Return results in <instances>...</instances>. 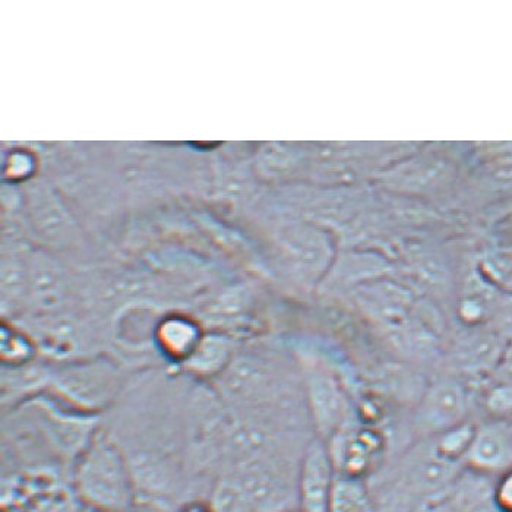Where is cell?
Listing matches in <instances>:
<instances>
[{"label": "cell", "instance_id": "obj_18", "mask_svg": "<svg viewBox=\"0 0 512 512\" xmlns=\"http://www.w3.org/2000/svg\"><path fill=\"white\" fill-rule=\"evenodd\" d=\"M508 428H510V434H511V439H512V425L508 426Z\"/></svg>", "mask_w": 512, "mask_h": 512}, {"label": "cell", "instance_id": "obj_12", "mask_svg": "<svg viewBox=\"0 0 512 512\" xmlns=\"http://www.w3.org/2000/svg\"><path fill=\"white\" fill-rule=\"evenodd\" d=\"M476 429V426L466 422L463 425L457 426V428L438 435V442H436L435 448L436 453L445 458V460L454 461V463L464 460L470 445H472Z\"/></svg>", "mask_w": 512, "mask_h": 512}, {"label": "cell", "instance_id": "obj_3", "mask_svg": "<svg viewBox=\"0 0 512 512\" xmlns=\"http://www.w3.org/2000/svg\"><path fill=\"white\" fill-rule=\"evenodd\" d=\"M56 390L81 409L106 406L119 387V375L107 363H82L68 366L55 376Z\"/></svg>", "mask_w": 512, "mask_h": 512}, {"label": "cell", "instance_id": "obj_17", "mask_svg": "<svg viewBox=\"0 0 512 512\" xmlns=\"http://www.w3.org/2000/svg\"><path fill=\"white\" fill-rule=\"evenodd\" d=\"M79 512H101V511L90 510V508H85V507H84V510L79 511Z\"/></svg>", "mask_w": 512, "mask_h": 512}, {"label": "cell", "instance_id": "obj_13", "mask_svg": "<svg viewBox=\"0 0 512 512\" xmlns=\"http://www.w3.org/2000/svg\"><path fill=\"white\" fill-rule=\"evenodd\" d=\"M492 504L498 512H512V467L499 474L493 485Z\"/></svg>", "mask_w": 512, "mask_h": 512}, {"label": "cell", "instance_id": "obj_10", "mask_svg": "<svg viewBox=\"0 0 512 512\" xmlns=\"http://www.w3.org/2000/svg\"><path fill=\"white\" fill-rule=\"evenodd\" d=\"M201 343L194 327L185 322H170L160 334V346L170 359L185 363Z\"/></svg>", "mask_w": 512, "mask_h": 512}, {"label": "cell", "instance_id": "obj_19", "mask_svg": "<svg viewBox=\"0 0 512 512\" xmlns=\"http://www.w3.org/2000/svg\"><path fill=\"white\" fill-rule=\"evenodd\" d=\"M283 512H300V511H283Z\"/></svg>", "mask_w": 512, "mask_h": 512}, {"label": "cell", "instance_id": "obj_7", "mask_svg": "<svg viewBox=\"0 0 512 512\" xmlns=\"http://www.w3.org/2000/svg\"><path fill=\"white\" fill-rule=\"evenodd\" d=\"M464 461L479 473H504L512 467L510 428L488 425L477 428Z\"/></svg>", "mask_w": 512, "mask_h": 512}, {"label": "cell", "instance_id": "obj_14", "mask_svg": "<svg viewBox=\"0 0 512 512\" xmlns=\"http://www.w3.org/2000/svg\"><path fill=\"white\" fill-rule=\"evenodd\" d=\"M489 277L493 281L512 287V254H495L489 256L485 264Z\"/></svg>", "mask_w": 512, "mask_h": 512}, {"label": "cell", "instance_id": "obj_4", "mask_svg": "<svg viewBox=\"0 0 512 512\" xmlns=\"http://www.w3.org/2000/svg\"><path fill=\"white\" fill-rule=\"evenodd\" d=\"M335 473L330 447L316 438L306 448L300 466L297 496L300 512H330Z\"/></svg>", "mask_w": 512, "mask_h": 512}, {"label": "cell", "instance_id": "obj_8", "mask_svg": "<svg viewBox=\"0 0 512 512\" xmlns=\"http://www.w3.org/2000/svg\"><path fill=\"white\" fill-rule=\"evenodd\" d=\"M363 309L393 330H403L409 318L412 295L393 283H375L360 290Z\"/></svg>", "mask_w": 512, "mask_h": 512}, {"label": "cell", "instance_id": "obj_9", "mask_svg": "<svg viewBox=\"0 0 512 512\" xmlns=\"http://www.w3.org/2000/svg\"><path fill=\"white\" fill-rule=\"evenodd\" d=\"M330 512H374L371 495L362 479L335 477Z\"/></svg>", "mask_w": 512, "mask_h": 512}, {"label": "cell", "instance_id": "obj_15", "mask_svg": "<svg viewBox=\"0 0 512 512\" xmlns=\"http://www.w3.org/2000/svg\"><path fill=\"white\" fill-rule=\"evenodd\" d=\"M129 512H169L163 505L154 501H138L135 502L134 508Z\"/></svg>", "mask_w": 512, "mask_h": 512}, {"label": "cell", "instance_id": "obj_6", "mask_svg": "<svg viewBox=\"0 0 512 512\" xmlns=\"http://www.w3.org/2000/svg\"><path fill=\"white\" fill-rule=\"evenodd\" d=\"M308 395L316 428L322 438H334L346 423L349 404L335 376L314 366L308 372Z\"/></svg>", "mask_w": 512, "mask_h": 512}, {"label": "cell", "instance_id": "obj_1", "mask_svg": "<svg viewBox=\"0 0 512 512\" xmlns=\"http://www.w3.org/2000/svg\"><path fill=\"white\" fill-rule=\"evenodd\" d=\"M74 491L85 508L129 512L138 496L125 455L109 436L96 432L75 460Z\"/></svg>", "mask_w": 512, "mask_h": 512}, {"label": "cell", "instance_id": "obj_2", "mask_svg": "<svg viewBox=\"0 0 512 512\" xmlns=\"http://www.w3.org/2000/svg\"><path fill=\"white\" fill-rule=\"evenodd\" d=\"M283 495V485L273 473L246 467L221 482L213 508L216 512H270Z\"/></svg>", "mask_w": 512, "mask_h": 512}, {"label": "cell", "instance_id": "obj_16", "mask_svg": "<svg viewBox=\"0 0 512 512\" xmlns=\"http://www.w3.org/2000/svg\"><path fill=\"white\" fill-rule=\"evenodd\" d=\"M180 512H216L213 507H207L204 504H191L183 508Z\"/></svg>", "mask_w": 512, "mask_h": 512}, {"label": "cell", "instance_id": "obj_5", "mask_svg": "<svg viewBox=\"0 0 512 512\" xmlns=\"http://www.w3.org/2000/svg\"><path fill=\"white\" fill-rule=\"evenodd\" d=\"M469 395L466 388L454 379H442L429 388L422 398L417 423L429 434H444L466 423Z\"/></svg>", "mask_w": 512, "mask_h": 512}, {"label": "cell", "instance_id": "obj_11", "mask_svg": "<svg viewBox=\"0 0 512 512\" xmlns=\"http://www.w3.org/2000/svg\"><path fill=\"white\" fill-rule=\"evenodd\" d=\"M232 363L230 347L226 343H199L197 350L186 360L189 371L199 375H216Z\"/></svg>", "mask_w": 512, "mask_h": 512}]
</instances>
